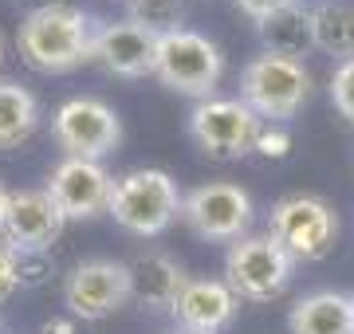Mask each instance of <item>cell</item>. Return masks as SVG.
Here are the masks:
<instances>
[{
  "label": "cell",
  "instance_id": "obj_1",
  "mask_svg": "<svg viewBox=\"0 0 354 334\" xmlns=\"http://www.w3.org/2000/svg\"><path fill=\"white\" fill-rule=\"evenodd\" d=\"M99 28L102 24L83 8L55 4V8L28 12L16 43H20V55H24L28 67H36L44 75H64V71H75L79 63L95 59Z\"/></svg>",
  "mask_w": 354,
  "mask_h": 334
},
{
  "label": "cell",
  "instance_id": "obj_2",
  "mask_svg": "<svg viewBox=\"0 0 354 334\" xmlns=\"http://www.w3.org/2000/svg\"><path fill=\"white\" fill-rule=\"evenodd\" d=\"M307 95H311V71L304 67V59L260 52L241 71V103L260 122H288V118H295L304 110Z\"/></svg>",
  "mask_w": 354,
  "mask_h": 334
},
{
  "label": "cell",
  "instance_id": "obj_3",
  "mask_svg": "<svg viewBox=\"0 0 354 334\" xmlns=\"http://www.w3.org/2000/svg\"><path fill=\"white\" fill-rule=\"evenodd\" d=\"M181 189L165 169H130L114 181L111 213L134 236H158L181 217Z\"/></svg>",
  "mask_w": 354,
  "mask_h": 334
},
{
  "label": "cell",
  "instance_id": "obj_4",
  "mask_svg": "<svg viewBox=\"0 0 354 334\" xmlns=\"http://www.w3.org/2000/svg\"><path fill=\"white\" fill-rule=\"evenodd\" d=\"M221 71H225V55H221V48H216L209 36H201V32L177 28V32L158 39L153 75H158L162 87L205 103V99H213L216 83H221Z\"/></svg>",
  "mask_w": 354,
  "mask_h": 334
},
{
  "label": "cell",
  "instance_id": "obj_5",
  "mask_svg": "<svg viewBox=\"0 0 354 334\" xmlns=\"http://www.w3.org/2000/svg\"><path fill=\"white\" fill-rule=\"evenodd\" d=\"M268 236L288 252L295 264H315L327 259L339 236V217L323 197L295 193L276 201L272 220H268Z\"/></svg>",
  "mask_w": 354,
  "mask_h": 334
},
{
  "label": "cell",
  "instance_id": "obj_6",
  "mask_svg": "<svg viewBox=\"0 0 354 334\" xmlns=\"http://www.w3.org/2000/svg\"><path fill=\"white\" fill-rule=\"evenodd\" d=\"M291 271H295V259L268 232L232 240V248L225 256V283L232 287V295L248 299V303L276 299L291 283Z\"/></svg>",
  "mask_w": 354,
  "mask_h": 334
},
{
  "label": "cell",
  "instance_id": "obj_7",
  "mask_svg": "<svg viewBox=\"0 0 354 334\" xmlns=\"http://www.w3.org/2000/svg\"><path fill=\"white\" fill-rule=\"evenodd\" d=\"M189 138L216 161H236L260 141V118L241 99H205L189 110Z\"/></svg>",
  "mask_w": 354,
  "mask_h": 334
},
{
  "label": "cell",
  "instance_id": "obj_8",
  "mask_svg": "<svg viewBox=\"0 0 354 334\" xmlns=\"http://www.w3.org/2000/svg\"><path fill=\"white\" fill-rule=\"evenodd\" d=\"M134 299V279H130V264L122 259H83L64 287L67 311L83 322H102L118 315Z\"/></svg>",
  "mask_w": 354,
  "mask_h": 334
},
{
  "label": "cell",
  "instance_id": "obj_9",
  "mask_svg": "<svg viewBox=\"0 0 354 334\" xmlns=\"http://www.w3.org/2000/svg\"><path fill=\"white\" fill-rule=\"evenodd\" d=\"M181 220L201 240H216V244L241 240L252 224V197L232 181H209L181 201Z\"/></svg>",
  "mask_w": 354,
  "mask_h": 334
},
{
  "label": "cell",
  "instance_id": "obj_10",
  "mask_svg": "<svg viewBox=\"0 0 354 334\" xmlns=\"http://www.w3.org/2000/svg\"><path fill=\"white\" fill-rule=\"evenodd\" d=\"M64 213L55 208L48 189H24L8 193L4 213H0V236L4 248L16 256H48L51 244L64 236Z\"/></svg>",
  "mask_w": 354,
  "mask_h": 334
},
{
  "label": "cell",
  "instance_id": "obj_11",
  "mask_svg": "<svg viewBox=\"0 0 354 334\" xmlns=\"http://www.w3.org/2000/svg\"><path fill=\"white\" fill-rule=\"evenodd\" d=\"M51 130H55V141L67 150V157H83V161H99L114 154L122 141L118 115L99 99H67L51 118Z\"/></svg>",
  "mask_w": 354,
  "mask_h": 334
},
{
  "label": "cell",
  "instance_id": "obj_12",
  "mask_svg": "<svg viewBox=\"0 0 354 334\" xmlns=\"http://www.w3.org/2000/svg\"><path fill=\"white\" fill-rule=\"evenodd\" d=\"M111 189H114L111 173L99 161H83V157L59 161L48 181V197L64 213V220H95L99 213H106Z\"/></svg>",
  "mask_w": 354,
  "mask_h": 334
},
{
  "label": "cell",
  "instance_id": "obj_13",
  "mask_svg": "<svg viewBox=\"0 0 354 334\" xmlns=\"http://www.w3.org/2000/svg\"><path fill=\"white\" fill-rule=\"evenodd\" d=\"M158 39L162 36L130 24V20H122V24H102L99 39H95V63H102L111 75H122V79L153 75Z\"/></svg>",
  "mask_w": 354,
  "mask_h": 334
},
{
  "label": "cell",
  "instance_id": "obj_14",
  "mask_svg": "<svg viewBox=\"0 0 354 334\" xmlns=\"http://www.w3.org/2000/svg\"><path fill=\"white\" fill-rule=\"evenodd\" d=\"M236 311H241V299L232 295L225 279H189L169 315L189 334H221L236 319Z\"/></svg>",
  "mask_w": 354,
  "mask_h": 334
},
{
  "label": "cell",
  "instance_id": "obj_15",
  "mask_svg": "<svg viewBox=\"0 0 354 334\" xmlns=\"http://www.w3.org/2000/svg\"><path fill=\"white\" fill-rule=\"evenodd\" d=\"M291 334H354V299L342 291H311L288 315Z\"/></svg>",
  "mask_w": 354,
  "mask_h": 334
},
{
  "label": "cell",
  "instance_id": "obj_16",
  "mask_svg": "<svg viewBox=\"0 0 354 334\" xmlns=\"http://www.w3.org/2000/svg\"><path fill=\"white\" fill-rule=\"evenodd\" d=\"M130 279H134V299H142L150 311H174L177 295L185 291V271L177 268L162 252H146L130 264Z\"/></svg>",
  "mask_w": 354,
  "mask_h": 334
},
{
  "label": "cell",
  "instance_id": "obj_17",
  "mask_svg": "<svg viewBox=\"0 0 354 334\" xmlns=\"http://www.w3.org/2000/svg\"><path fill=\"white\" fill-rule=\"evenodd\" d=\"M260 39H264V52H276V55H291L299 59L304 52L315 48V36H311V8H304L299 0L279 8V12L264 16L256 24Z\"/></svg>",
  "mask_w": 354,
  "mask_h": 334
},
{
  "label": "cell",
  "instance_id": "obj_18",
  "mask_svg": "<svg viewBox=\"0 0 354 334\" xmlns=\"http://www.w3.org/2000/svg\"><path fill=\"white\" fill-rule=\"evenodd\" d=\"M39 126L36 95L12 79H0V150H16Z\"/></svg>",
  "mask_w": 354,
  "mask_h": 334
},
{
  "label": "cell",
  "instance_id": "obj_19",
  "mask_svg": "<svg viewBox=\"0 0 354 334\" xmlns=\"http://www.w3.org/2000/svg\"><path fill=\"white\" fill-rule=\"evenodd\" d=\"M311 36L315 48L327 55H354V4L346 0H323L311 8Z\"/></svg>",
  "mask_w": 354,
  "mask_h": 334
},
{
  "label": "cell",
  "instance_id": "obj_20",
  "mask_svg": "<svg viewBox=\"0 0 354 334\" xmlns=\"http://www.w3.org/2000/svg\"><path fill=\"white\" fill-rule=\"evenodd\" d=\"M130 24L146 28L153 36H169L181 28V0H127Z\"/></svg>",
  "mask_w": 354,
  "mask_h": 334
},
{
  "label": "cell",
  "instance_id": "obj_21",
  "mask_svg": "<svg viewBox=\"0 0 354 334\" xmlns=\"http://www.w3.org/2000/svg\"><path fill=\"white\" fill-rule=\"evenodd\" d=\"M330 103L354 126V55L351 59H339L335 75H330Z\"/></svg>",
  "mask_w": 354,
  "mask_h": 334
},
{
  "label": "cell",
  "instance_id": "obj_22",
  "mask_svg": "<svg viewBox=\"0 0 354 334\" xmlns=\"http://www.w3.org/2000/svg\"><path fill=\"white\" fill-rule=\"evenodd\" d=\"M16 287H20V268H16V252L0 244V303L4 299L16 295Z\"/></svg>",
  "mask_w": 354,
  "mask_h": 334
},
{
  "label": "cell",
  "instance_id": "obj_23",
  "mask_svg": "<svg viewBox=\"0 0 354 334\" xmlns=\"http://www.w3.org/2000/svg\"><path fill=\"white\" fill-rule=\"evenodd\" d=\"M288 4H295V0H236V8H241L248 20H264V16H272V12H279V8H288Z\"/></svg>",
  "mask_w": 354,
  "mask_h": 334
},
{
  "label": "cell",
  "instance_id": "obj_24",
  "mask_svg": "<svg viewBox=\"0 0 354 334\" xmlns=\"http://www.w3.org/2000/svg\"><path fill=\"white\" fill-rule=\"evenodd\" d=\"M12 4L28 8V12H39V8H55V4H64V0H12Z\"/></svg>",
  "mask_w": 354,
  "mask_h": 334
},
{
  "label": "cell",
  "instance_id": "obj_25",
  "mask_svg": "<svg viewBox=\"0 0 354 334\" xmlns=\"http://www.w3.org/2000/svg\"><path fill=\"white\" fill-rule=\"evenodd\" d=\"M4 201H8V189H4V185H0V213H4Z\"/></svg>",
  "mask_w": 354,
  "mask_h": 334
},
{
  "label": "cell",
  "instance_id": "obj_26",
  "mask_svg": "<svg viewBox=\"0 0 354 334\" xmlns=\"http://www.w3.org/2000/svg\"><path fill=\"white\" fill-rule=\"evenodd\" d=\"M0 334H8V322H4V315H0Z\"/></svg>",
  "mask_w": 354,
  "mask_h": 334
},
{
  "label": "cell",
  "instance_id": "obj_27",
  "mask_svg": "<svg viewBox=\"0 0 354 334\" xmlns=\"http://www.w3.org/2000/svg\"><path fill=\"white\" fill-rule=\"evenodd\" d=\"M0 55H4V39H0Z\"/></svg>",
  "mask_w": 354,
  "mask_h": 334
},
{
  "label": "cell",
  "instance_id": "obj_28",
  "mask_svg": "<svg viewBox=\"0 0 354 334\" xmlns=\"http://www.w3.org/2000/svg\"><path fill=\"white\" fill-rule=\"evenodd\" d=\"M174 334H189V331H174Z\"/></svg>",
  "mask_w": 354,
  "mask_h": 334
},
{
  "label": "cell",
  "instance_id": "obj_29",
  "mask_svg": "<svg viewBox=\"0 0 354 334\" xmlns=\"http://www.w3.org/2000/svg\"><path fill=\"white\" fill-rule=\"evenodd\" d=\"M351 299H354V295H351Z\"/></svg>",
  "mask_w": 354,
  "mask_h": 334
}]
</instances>
